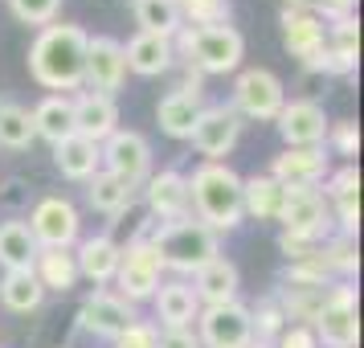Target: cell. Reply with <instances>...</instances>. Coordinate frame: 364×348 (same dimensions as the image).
<instances>
[{
    "label": "cell",
    "instance_id": "obj_1",
    "mask_svg": "<svg viewBox=\"0 0 364 348\" xmlns=\"http://www.w3.org/2000/svg\"><path fill=\"white\" fill-rule=\"evenodd\" d=\"M86 33L82 25H46L29 46V78L50 95H70L82 90V74H86Z\"/></svg>",
    "mask_w": 364,
    "mask_h": 348
},
{
    "label": "cell",
    "instance_id": "obj_2",
    "mask_svg": "<svg viewBox=\"0 0 364 348\" xmlns=\"http://www.w3.org/2000/svg\"><path fill=\"white\" fill-rule=\"evenodd\" d=\"M188 209L200 226L221 238L242 226V176L230 164H197L188 176Z\"/></svg>",
    "mask_w": 364,
    "mask_h": 348
},
{
    "label": "cell",
    "instance_id": "obj_3",
    "mask_svg": "<svg viewBox=\"0 0 364 348\" xmlns=\"http://www.w3.org/2000/svg\"><path fill=\"white\" fill-rule=\"evenodd\" d=\"M172 50L184 66L197 74H233L246 58V37L233 25H181V33L172 37Z\"/></svg>",
    "mask_w": 364,
    "mask_h": 348
},
{
    "label": "cell",
    "instance_id": "obj_4",
    "mask_svg": "<svg viewBox=\"0 0 364 348\" xmlns=\"http://www.w3.org/2000/svg\"><path fill=\"white\" fill-rule=\"evenodd\" d=\"M164 270H176V275H197L205 263H213L221 254V238H217L209 226H200L197 217L188 213L181 221H164L156 226V233L148 238Z\"/></svg>",
    "mask_w": 364,
    "mask_h": 348
},
{
    "label": "cell",
    "instance_id": "obj_5",
    "mask_svg": "<svg viewBox=\"0 0 364 348\" xmlns=\"http://www.w3.org/2000/svg\"><path fill=\"white\" fill-rule=\"evenodd\" d=\"M311 332L328 348H356L360 340V320H356V287L348 279H336L311 320Z\"/></svg>",
    "mask_w": 364,
    "mask_h": 348
},
{
    "label": "cell",
    "instance_id": "obj_6",
    "mask_svg": "<svg viewBox=\"0 0 364 348\" xmlns=\"http://www.w3.org/2000/svg\"><path fill=\"white\" fill-rule=\"evenodd\" d=\"M287 102V90H282V78L266 66H250L237 74L233 83V111L242 119H254V123H274V115Z\"/></svg>",
    "mask_w": 364,
    "mask_h": 348
},
{
    "label": "cell",
    "instance_id": "obj_7",
    "mask_svg": "<svg viewBox=\"0 0 364 348\" xmlns=\"http://www.w3.org/2000/svg\"><path fill=\"white\" fill-rule=\"evenodd\" d=\"M279 226L282 233H295V238H307V242H323L331 238V209L319 189H307V184H295V189H282V209H279Z\"/></svg>",
    "mask_w": 364,
    "mask_h": 348
},
{
    "label": "cell",
    "instance_id": "obj_8",
    "mask_svg": "<svg viewBox=\"0 0 364 348\" xmlns=\"http://www.w3.org/2000/svg\"><path fill=\"white\" fill-rule=\"evenodd\" d=\"M160 283H164V263L148 238H135L132 246H123L115 270V295H123L127 303H144L160 291Z\"/></svg>",
    "mask_w": 364,
    "mask_h": 348
},
{
    "label": "cell",
    "instance_id": "obj_9",
    "mask_svg": "<svg viewBox=\"0 0 364 348\" xmlns=\"http://www.w3.org/2000/svg\"><path fill=\"white\" fill-rule=\"evenodd\" d=\"M99 164H102V172H111V176H119V181H127L132 189H139V184L151 176L148 135L132 132V127H119L115 135H107V139L99 144Z\"/></svg>",
    "mask_w": 364,
    "mask_h": 348
},
{
    "label": "cell",
    "instance_id": "obj_10",
    "mask_svg": "<svg viewBox=\"0 0 364 348\" xmlns=\"http://www.w3.org/2000/svg\"><path fill=\"white\" fill-rule=\"evenodd\" d=\"M25 226L41 250H74V242L82 238V217L66 197H41Z\"/></svg>",
    "mask_w": 364,
    "mask_h": 348
},
{
    "label": "cell",
    "instance_id": "obj_11",
    "mask_svg": "<svg viewBox=\"0 0 364 348\" xmlns=\"http://www.w3.org/2000/svg\"><path fill=\"white\" fill-rule=\"evenodd\" d=\"M242 115L233 111V107H225V102H213V107H205L197 115V123H193V148L209 160V164H225V156H230L233 148H237V139H242Z\"/></svg>",
    "mask_w": 364,
    "mask_h": 348
},
{
    "label": "cell",
    "instance_id": "obj_12",
    "mask_svg": "<svg viewBox=\"0 0 364 348\" xmlns=\"http://www.w3.org/2000/svg\"><path fill=\"white\" fill-rule=\"evenodd\" d=\"M197 340H200V348H250L254 344L250 307L237 303V299L233 303H217V307H200Z\"/></svg>",
    "mask_w": 364,
    "mask_h": 348
},
{
    "label": "cell",
    "instance_id": "obj_13",
    "mask_svg": "<svg viewBox=\"0 0 364 348\" xmlns=\"http://www.w3.org/2000/svg\"><path fill=\"white\" fill-rule=\"evenodd\" d=\"M135 320H139L135 303H127L123 295L107 291V287H95V291L82 299V307H78V328L90 332V336H102V340L123 336Z\"/></svg>",
    "mask_w": 364,
    "mask_h": 348
},
{
    "label": "cell",
    "instance_id": "obj_14",
    "mask_svg": "<svg viewBox=\"0 0 364 348\" xmlns=\"http://www.w3.org/2000/svg\"><path fill=\"white\" fill-rule=\"evenodd\" d=\"M328 123L331 119L323 115V107L315 99H291L282 102V111L274 115V127H279L287 148H323Z\"/></svg>",
    "mask_w": 364,
    "mask_h": 348
},
{
    "label": "cell",
    "instance_id": "obj_15",
    "mask_svg": "<svg viewBox=\"0 0 364 348\" xmlns=\"http://www.w3.org/2000/svg\"><path fill=\"white\" fill-rule=\"evenodd\" d=\"M127 83V62H123V41L115 37H90L86 41V74L82 86L95 95H111Z\"/></svg>",
    "mask_w": 364,
    "mask_h": 348
},
{
    "label": "cell",
    "instance_id": "obj_16",
    "mask_svg": "<svg viewBox=\"0 0 364 348\" xmlns=\"http://www.w3.org/2000/svg\"><path fill=\"white\" fill-rule=\"evenodd\" d=\"M139 189H144V205H148V213L160 217V226H164V221H181V217H188V176H184V172H176V168H160V172H151Z\"/></svg>",
    "mask_w": 364,
    "mask_h": 348
},
{
    "label": "cell",
    "instance_id": "obj_17",
    "mask_svg": "<svg viewBox=\"0 0 364 348\" xmlns=\"http://www.w3.org/2000/svg\"><path fill=\"white\" fill-rule=\"evenodd\" d=\"M331 172V156L323 148H282L274 160H270V172L282 189H295V184H307V189H319V181Z\"/></svg>",
    "mask_w": 364,
    "mask_h": 348
},
{
    "label": "cell",
    "instance_id": "obj_18",
    "mask_svg": "<svg viewBox=\"0 0 364 348\" xmlns=\"http://www.w3.org/2000/svg\"><path fill=\"white\" fill-rule=\"evenodd\" d=\"M70 102H74V135H82L90 144H102L107 135L119 132V107L111 95L82 90V95H70Z\"/></svg>",
    "mask_w": 364,
    "mask_h": 348
},
{
    "label": "cell",
    "instance_id": "obj_19",
    "mask_svg": "<svg viewBox=\"0 0 364 348\" xmlns=\"http://www.w3.org/2000/svg\"><path fill=\"white\" fill-rule=\"evenodd\" d=\"M200 111H205V90L200 86H176V90H168L164 99L156 102V123L172 139H188Z\"/></svg>",
    "mask_w": 364,
    "mask_h": 348
},
{
    "label": "cell",
    "instance_id": "obj_20",
    "mask_svg": "<svg viewBox=\"0 0 364 348\" xmlns=\"http://www.w3.org/2000/svg\"><path fill=\"white\" fill-rule=\"evenodd\" d=\"M119 254H123V246H119L111 233L78 238V242H74V263H78V279H90L95 287H107V283H115Z\"/></svg>",
    "mask_w": 364,
    "mask_h": 348
},
{
    "label": "cell",
    "instance_id": "obj_21",
    "mask_svg": "<svg viewBox=\"0 0 364 348\" xmlns=\"http://www.w3.org/2000/svg\"><path fill=\"white\" fill-rule=\"evenodd\" d=\"M123 62H127V74H139V78H160L176 66V50H172V37H156V33H135L127 46H123Z\"/></svg>",
    "mask_w": 364,
    "mask_h": 348
},
{
    "label": "cell",
    "instance_id": "obj_22",
    "mask_svg": "<svg viewBox=\"0 0 364 348\" xmlns=\"http://www.w3.org/2000/svg\"><path fill=\"white\" fill-rule=\"evenodd\" d=\"M151 303H156V320L164 328H193L200 315V299L193 291V283H184V279L160 283V291L151 295Z\"/></svg>",
    "mask_w": 364,
    "mask_h": 348
},
{
    "label": "cell",
    "instance_id": "obj_23",
    "mask_svg": "<svg viewBox=\"0 0 364 348\" xmlns=\"http://www.w3.org/2000/svg\"><path fill=\"white\" fill-rule=\"evenodd\" d=\"M237 266L225 258V254H217L213 263H205L193 275V291H197L200 307H217V303H233L237 299Z\"/></svg>",
    "mask_w": 364,
    "mask_h": 348
},
{
    "label": "cell",
    "instance_id": "obj_24",
    "mask_svg": "<svg viewBox=\"0 0 364 348\" xmlns=\"http://www.w3.org/2000/svg\"><path fill=\"white\" fill-rule=\"evenodd\" d=\"M323 46H328V58H331V74H356V62H360V21L356 17L328 21Z\"/></svg>",
    "mask_w": 364,
    "mask_h": 348
},
{
    "label": "cell",
    "instance_id": "obj_25",
    "mask_svg": "<svg viewBox=\"0 0 364 348\" xmlns=\"http://www.w3.org/2000/svg\"><path fill=\"white\" fill-rule=\"evenodd\" d=\"M29 115H33V135L46 139L50 148L62 144L66 135H74V102H70V95H46Z\"/></svg>",
    "mask_w": 364,
    "mask_h": 348
},
{
    "label": "cell",
    "instance_id": "obj_26",
    "mask_svg": "<svg viewBox=\"0 0 364 348\" xmlns=\"http://www.w3.org/2000/svg\"><path fill=\"white\" fill-rule=\"evenodd\" d=\"M282 46H287L291 58L307 62V58L323 46V21L315 17L311 9H303V13L282 9Z\"/></svg>",
    "mask_w": 364,
    "mask_h": 348
},
{
    "label": "cell",
    "instance_id": "obj_27",
    "mask_svg": "<svg viewBox=\"0 0 364 348\" xmlns=\"http://www.w3.org/2000/svg\"><path fill=\"white\" fill-rule=\"evenodd\" d=\"M282 209V184L266 172H254V176H242V213L254 217V221H279Z\"/></svg>",
    "mask_w": 364,
    "mask_h": 348
},
{
    "label": "cell",
    "instance_id": "obj_28",
    "mask_svg": "<svg viewBox=\"0 0 364 348\" xmlns=\"http://www.w3.org/2000/svg\"><path fill=\"white\" fill-rule=\"evenodd\" d=\"M53 164L66 181H90L99 172V144H90L82 135H66L62 144H53Z\"/></svg>",
    "mask_w": 364,
    "mask_h": 348
},
{
    "label": "cell",
    "instance_id": "obj_29",
    "mask_svg": "<svg viewBox=\"0 0 364 348\" xmlns=\"http://www.w3.org/2000/svg\"><path fill=\"white\" fill-rule=\"evenodd\" d=\"M135 193H139V189H132L127 181H119V176L102 172V168L86 181V201H90V209H99V213H107V217L127 213L135 205Z\"/></svg>",
    "mask_w": 364,
    "mask_h": 348
},
{
    "label": "cell",
    "instance_id": "obj_30",
    "mask_svg": "<svg viewBox=\"0 0 364 348\" xmlns=\"http://www.w3.org/2000/svg\"><path fill=\"white\" fill-rule=\"evenodd\" d=\"M41 299H46V291H41L33 270H4L0 275V303H4V312L29 315L41 307Z\"/></svg>",
    "mask_w": 364,
    "mask_h": 348
},
{
    "label": "cell",
    "instance_id": "obj_31",
    "mask_svg": "<svg viewBox=\"0 0 364 348\" xmlns=\"http://www.w3.org/2000/svg\"><path fill=\"white\" fill-rule=\"evenodd\" d=\"M37 242L25 221H0V266L4 270H33V258H37Z\"/></svg>",
    "mask_w": 364,
    "mask_h": 348
},
{
    "label": "cell",
    "instance_id": "obj_32",
    "mask_svg": "<svg viewBox=\"0 0 364 348\" xmlns=\"http://www.w3.org/2000/svg\"><path fill=\"white\" fill-rule=\"evenodd\" d=\"M33 275L41 283V291H62L78 283V263H74V250H37L33 258Z\"/></svg>",
    "mask_w": 364,
    "mask_h": 348
},
{
    "label": "cell",
    "instance_id": "obj_33",
    "mask_svg": "<svg viewBox=\"0 0 364 348\" xmlns=\"http://www.w3.org/2000/svg\"><path fill=\"white\" fill-rule=\"evenodd\" d=\"M132 17L139 25V33H156V37H176L184 25L176 0H132Z\"/></svg>",
    "mask_w": 364,
    "mask_h": 348
},
{
    "label": "cell",
    "instance_id": "obj_34",
    "mask_svg": "<svg viewBox=\"0 0 364 348\" xmlns=\"http://www.w3.org/2000/svg\"><path fill=\"white\" fill-rule=\"evenodd\" d=\"M33 139L37 135H33V115H29V107L4 102V107H0V148L25 152Z\"/></svg>",
    "mask_w": 364,
    "mask_h": 348
},
{
    "label": "cell",
    "instance_id": "obj_35",
    "mask_svg": "<svg viewBox=\"0 0 364 348\" xmlns=\"http://www.w3.org/2000/svg\"><path fill=\"white\" fill-rule=\"evenodd\" d=\"M315 263L323 266L331 279H348V275H356V242L344 238V233L323 238V242L315 246Z\"/></svg>",
    "mask_w": 364,
    "mask_h": 348
},
{
    "label": "cell",
    "instance_id": "obj_36",
    "mask_svg": "<svg viewBox=\"0 0 364 348\" xmlns=\"http://www.w3.org/2000/svg\"><path fill=\"white\" fill-rule=\"evenodd\" d=\"M323 295H328V287L319 291V287H287V283H282V291H279L274 303H279V312L287 315V320H299V324L311 328V320H315V312H319Z\"/></svg>",
    "mask_w": 364,
    "mask_h": 348
},
{
    "label": "cell",
    "instance_id": "obj_37",
    "mask_svg": "<svg viewBox=\"0 0 364 348\" xmlns=\"http://www.w3.org/2000/svg\"><path fill=\"white\" fill-rule=\"evenodd\" d=\"M176 9H181L184 25H197V29H205V25H230V17H233L230 0H176Z\"/></svg>",
    "mask_w": 364,
    "mask_h": 348
},
{
    "label": "cell",
    "instance_id": "obj_38",
    "mask_svg": "<svg viewBox=\"0 0 364 348\" xmlns=\"http://www.w3.org/2000/svg\"><path fill=\"white\" fill-rule=\"evenodd\" d=\"M250 328H254V340H262V344H274L287 328V315L279 312V303L274 299H262L258 307H250Z\"/></svg>",
    "mask_w": 364,
    "mask_h": 348
},
{
    "label": "cell",
    "instance_id": "obj_39",
    "mask_svg": "<svg viewBox=\"0 0 364 348\" xmlns=\"http://www.w3.org/2000/svg\"><path fill=\"white\" fill-rule=\"evenodd\" d=\"M9 13H13L21 25H37V29H46V25L58 21L62 0H9Z\"/></svg>",
    "mask_w": 364,
    "mask_h": 348
},
{
    "label": "cell",
    "instance_id": "obj_40",
    "mask_svg": "<svg viewBox=\"0 0 364 348\" xmlns=\"http://www.w3.org/2000/svg\"><path fill=\"white\" fill-rule=\"evenodd\" d=\"M331 152L336 156H344L348 164H352V156L360 152V127H356V119H340V123H328V139Z\"/></svg>",
    "mask_w": 364,
    "mask_h": 348
},
{
    "label": "cell",
    "instance_id": "obj_41",
    "mask_svg": "<svg viewBox=\"0 0 364 348\" xmlns=\"http://www.w3.org/2000/svg\"><path fill=\"white\" fill-rule=\"evenodd\" d=\"M323 201H336V197H352V193H360V172H356V164H344V168H336V172H328L323 176Z\"/></svg>",
    "mask_w": 364,
    "mask_h": 348
},
{
    "label": "cell",
    "instance_id": "obj_42",
    "mask_svg": "<svg viewBox=\"0 0 364 348\" xmlns=\"http://www.w3.org/2000/svg\"><path fill=\"white\" fill-rule=\"evenodd\" d=\"M156 340H160V328L148 320H135L123 336H115V348H156Z\"/></svg>",
    "mask_w": 364,
    "mask_h": 348
},
{
    "label": "cell",
    "instance_id": "obj_43",
    "mask_svg": "<svg viewBox=\"0 0 364 348\" xmlns=\"http://www.w3.org/2000/svg\"><path fill=\"white\" fill-rule=\"evenodd\" d=\"M274 348H319V340H315V332L307 324H287L282 336L274 340Z\"/></svg>",
    "mask_w": 364,
    "mask_h": 348
},
{
    "label": "cell",
    "instance_id": "obj_44",
    "mask_svg": "<svg viewBox=\"0 0 364 348\" xmlns=\"http://www.w3.org/2000/svg\"><path fill=\"white\" fill-rule=\"evenodd\" d=\"M279 250L291 258V263H307L315 254V242H307V238H295V233H279Z\"/></svg>",
    "mask_w": 364,
    "mask_h": 348
},
{
    "label": "cell",
    "instance_id": "obj_45",
    "mask_svg": "<svg viewBox=\"0 0 364 348\" xmlns=\"http://www.w3.org/2000/svg\"><path fill=\"white\" fill-rule=\"evenodd\" d=\"M356 0H311V13L319 21H340V17H352Z\"/></svg>",
    "mask_w": 364,
    "mask_h": 348
},
{
    "label": "cell",
    "instance_id": "obj_46",
    "mask_svg": "<svg viewBox=\"0 0 364 348\" xmlns=\"http://www.w3.org/2000/svg\"><path fill=\"white\" fill-rule=\"evenodd\" d=\"M156 348H200V340L193 328H164L160 340H156Z\"/></svg>",
    "mask_w": 364,
    "mask_h": 348
},
{
    "label": "cell",
    "instance_id": "obj_47",
    "mask_svg": "<svg viewBox=\"0 0 364 348\" xmlns=\"http://www.w3.org/2000/svg\"><path fill=\"white\" fill-rule=\"evenodd\" d=\"M282 9H291V13H303V9H311V0H282Z\"/></svg>",
    "mask_w": 364,
    "mask_h": 348
},
{
    "label": "cell",
    "instance_id": "obj_48",
    "mask_svg": "<svg viewBox=\"0 0 364 348\" xmlns=\"http://www.w3.org/2000/svg\"><path fill=\"white\" fill-rule=\"evenodd\" d=\"M250 348H274V344H262V340H254V344H250Z\"/></svg>",
    "mask_w": 364,
    "mask_h": 348
},
{
    "label": "cell",
    "instance_id": "obj_49",
    "mask_svg": "<svg viewBox=\"0 0 364 348\" xmlns=\"http://www.w3.org/2000/svg\"><path fill=\"white\" fill-rule=\"evenodd\" d=\"M4 102H9V99H0V107H4Z\"/></svg>",
    "mask_w": 364,
    "mask_h": 348
}]
</instances>
